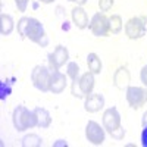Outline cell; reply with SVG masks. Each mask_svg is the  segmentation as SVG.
<instances>
[{
    "instance_id": "10",
    "label": "cell",
    "mask_w": 147,
    "mask_h": 147,
    "mask_svg": "<svg viewBox=\"0 0 147 147\" xmlns=\"http://www.w3.org/2000/svg\"><path fill=\"white\" fill-rule=\"evenodd\" d=\"M65 88H66V75L59 72V69L53 71L50 77V91L53 94H60Z\"/></svg>"
},
{
    "instance_id": "23",
    "label": "cell",
    "mask_w": 147,
    "mask_h": 147,
    "mask_svg": "<svg viewBox=\"0 0 147 147\" xmlns=\"http://www.w3.org/2000/svg\"><path fill=\"white\" fill-rule=\"evenodd\" d=\"M28 2H30V0H15V3H16V6H18V9L21 12H25L27 10Z\"/></svg>"
},
{
    "instance_id": "11",
    "label": "cell",
    "mask_w": 147,
    "mask_h": 147,
    "mask_svg": "<svg viewBox=\"0 0 147 147\" xmlns=\"http://www.w3.org/2000/svg\"><path fill=\"white\" fill-rule=\"evenodd\" d=\"M105 106V99H103V96L100 93H96V94H90L85 97V103H84V107L87 112L90 113H96V112H99L100 109H103Z\"/></svg>"
},
{
    "instance_id": "22",
    "label": "cell",
    "mask_w": 147,
    "mask_h": 147,
    "mask_svg": "<svg viewBox=\"0 0 147 147\" xmlns=\"http://www.w3.org/2000/svg\"><path fill=\"white\" fill-rule=\"evenodd\" d=\"M113 6V0H99V7L102 12H107Z\"/></svg>"
},
{
    "instance_id": "16",
    "label": "cell",
    "mask_w": 147,
    "mask_h": 147,
    "mask_svg": "<svg viewBox=\"0 0 147 147\" xmlns=\"http://www.w3.org/2000/svg\"><path fill=\"white\" fill-rule=\"evenodd\" d=\"M13 28H15L13 19L6 13L0 15V31H2L3 35H9L12 31H13Z\"/></svg>"
},
{
    "instance_id": "1",
    "label": "cell",
    "mask_w": 147,
    "mask_h": 147,
    "mask_svg": "<svg viewBox=\"0 0 147 147\" xmlns=\"http://www.w3.org/2000/svg\"><path fill=\"white\" fill-rule=\"evenodd\" d=\"M18 32L43 47L47 46V43H49L44 27L35 18H28V16L21 18V21L18 22Z\"/></svg>"
},
{
    "instance_id": "24",
    "label": "cell",
    "mask_w": 147,
    "mask_h": 147,
    "mask_svg": "<svg viewBox=\"0 0 147 147\" xmlns=\"http://www.w3.org/2000/svg\"><path fill=\"white\" fill-rule=\"evenodd\" d=\"M140 78H141V82H143L144 85H147V65L143 66L141 74H140Z\"/></svg>"
},
{
    "instance_id": "12",
    "label": "cell",
    "mask_w": 147,
    "mask_h": 147,
    "mask_svg": "<svg viewBox=\"0 0 147 147\" xmlns=\"http://www.w3.org/2000/svg\"><path fill=\"white\" fill-rule=\"evenodd\" d=\"M72 21H74V24H75L77 28H80V30L87 28V25H88V16H87L85 10L81 6H77V7L72 9Z\"/></svg>"
},
{
    "instance_id": "13",
    "label": "cell",
    "mask_w": 147,
    "mask_h": 147,
    "mask_svg": "<svg viewBox=\"0 0 147 147\" xmlns=\"http://www.w3.org/2000/svg\"><path fill=\"white\" fill-rule=\"evenodd\" d=\"M80 88L84 94V97H87L93 93V88H94V74L91 71L85 72L84 75L80 78Z\"/></svg>"
},
{
    "instance_id": "4",
    "label": "cell",
    "mask_w": 147,
    "mask_h": 147,
    "mask_svg": "<svg viewBox=\"0 0 147 147\" xmlns=\"http://www.w3.org/2000/svg\"><path fill=\"white\" fill-rule=\"evenodd\" d=\"M50 77L52 74L46 66H35L32 74H31V80L35 85V88H38L40 91H50Z\"/></svg>"
},
{
    "instance_id": "27",
    "label": "cell",
    "mask_w": 147,
    "mask_h": 147,
    "mask_svg": "<svg viewBox=\"0 0 147 147\" xmlns=\"http://www.w3.org/2000/svg\"><path fill=\"white\" fill-rule=\"evenodd\" d=\"M143 124L144 125H147V112L144 113V116H143Z\"/></svg>"
},
{
    "instance_id": "25",
    "label": "cell",
    "mask_w": 147,
    "mask_h": 147,
    "mask_svg": "<svg viewBox=\"0 0 147 147\" xmlns=\"http://www.w3.org/2000/svg\"><path fill=\"white\" fill-rule=\"evenodd\" d=\"M141 143L144 147H147V125H144V129H143V134H141Z\"/></svg>"
},
{
    "instance_id": "17",
    "label": "cell",
    "mask_w": 147,
    "mask_h": 147,
    "mask_svg": "<svg viewBox=\"0 0 147 147\" xmlns=\"http://www.w3.org/2000/svg\"><path fill=\"white\" fill-rule=\"evenodd\" d=\"M87 65H88V69L94 74V75L102 72V60L96 53H90L87 56Z\"/></svg>"
},
{
    "instance_id": "26",
    "label": "cell",
    "mask_w": 147,
    "mask_h": 147,
    "mask_svg": "<svg viewBox=\"0 0 147 147\" xmlns=\"http://www.w3.org/2000/svg\"><path fill=\"white\" fill-rule=\"evenodd\" d=\"M69 2H77L78 5H84L85 2H87V0H69Z\"/></svg>"
},
{
    "instance_id": "21",
    "label": "cell",
    "mask_w": 147,
    "mask_h": 147,
    "mask_svg": "<svg viewBox=\"0 0 147 147\" xmlns=\"http://www.w3.org/2000/svg\"><path fill=\"white\" fill-rule=\"evenodd\" d=\"M71 91H72V96L74 97H78V99H82L84 94L80 88V80H74L72 81V87H71Z\"/></svg>"
},
{
    "instance_id": "7",
    "label": "cell",
    "mask_w": 147,
    "mask_h": 147,
    "mask_svg": "<svg viewBox=\"0 0 147 147\" xmlns=\"http://www.w3.org/2000/svg\"><path fill=\"white\" fill-rule=\"evenodd\" d=\"M127 102L131 107L140 109L147 103V90L143 87H128L127 88Z\"/></svg>"
},
{
    "instance_id": "18",
    "label": "cell",
    "mask_w": 147,
    "mask_h": 147,
    "mask_svg": "<svg viewBox=\"0 0 147 147\" xmlns=\"http://www.w3.org/2000/svg\"><path fill=\"white\" fill-rule=\"evenodd\" d=\"M109 27H110V32L112 34H118L122 30V19L119 15H112L109 18Z\"/></svg>"
},
{
    "instance_id": "9",
    "label": "cell",
    "mask_w": 147,
    "mask_h": 147,
    "mask_svg": "<svg viewBox=\"0 0 147 147\" xmlns=\"http://www.w3.org/2000/svg\"><path fill=\"white\" fill-rule=\"evenodd\" d=\"M85 136L93 144H102L105 141V129L97 122L90 121L85 127Z\"/></svg>"
},
{
    "instance_id": "8",
    "label": "cell",
    "mask_w": 147,
    "mask_h": 147,
    "mask_svg": "<svg viewBox=\"0 0 147 147\" xmlns=\"http://www.w3.org/2000/svg\"><path fill=\"white\" fill-rule=\"evenodd\" d=\"M69 59V53H68V49L63 47V46H57L53 53L49 55V63H50V68L53 71L62 68Z\"/></svg>"
},
{
    "instance_id": "3",
    "label": "cell",
    "mask_w": 147,
    "mask_h": 147,
    "mask_svg": "<svg viewBox=\"0 0 147 147\" xmlns=\"http://www.w3.org/2000/svg\"><path fill=\"white\" fill-rule=\"evenodd\" d=\"M103 127L116 140H122L125 136V131L121 127V116L115 107L105 110L103 113Z\"/></svg>"
},
{
    "instance_id": "5",
    "label": "cell",
    "mask_w": 147,
    "mask_h": 147,
    "mask_svg": "<svg viewBox=\"0 0 147 147\" xmlns=\"http://www.w3.org/2000/svg\"><path fill=\"white\" fill-rule=\"evenodd\" d=\"M125 34L131 40H137V38L144 37L146 35V18H141V16L131 18L125 24Z\"/></svg>"
},
{
    "instance_id": "20",
    "label": "cell",
    "mask_w": 147,
    "mask_h": 147,
    "mask_svg": "<svg viewBox=\"0 0 147 147\" xmlns=\"http://www.w3.org/2000/svg\"><path fill=\"white\" fill-rule=\"evenodd\" d=\"M78 74H80V68L75 62H71L68 63V69H66V75L74 81V80H78Z\"/></svg>"
},
{
    "instance_id": "29",
    "label": "cell",
    "mask_w": 147,
    "mask_h": 147,
    "mask_svg": "<svg viewBox=\"0 0 147 147\" xmlns=\"http://www.w3.org/2000/svg\"><path fill=\"white\" fill-rule=\"evenodd\" d=\"M43 3H52V2H55V0H41Z\"/></svg>"
},
{
    "instance_id": "2",
    "label": "cell",
    "mask_w": 147,
    "mask_h": 147,
    "mask_svg": "<svg viewBox=\"0 0 147 147\" xmlns=\"http://www.w3.org/2000/svg\"><path fill=\"white\" fill-rule=\"evenodd\" d=\"M12 121H13V127L18 131H25L28 128H34L38 124L35 112L34 110H28L25 106H18L13 110Z\"/></svg>"
},
{
    "instance_id": "14",
    "label": "cell",
    "mask_w": 147,
    "mask_h": 147,
    "mask_svg": "<svg viewBox=\"0 0 147 147\" xmlns=\"http://www.w3.org/2000/svg\"><path fill=\"white\" fill-rule=\"evenodd\" d=\"M113 82L118 88H124L128 85L129 82V72L127 68H119L115 72V77H113Z\"/></svg>"
},
{
    "instance_id": "28",
    "label": "cell",
    "mask_w": 147,
    "mask_h": 147,
    "mask_svg": "<svg viewBox=\"0 0 147 147\" xmlns=\"http://www.w3.org/2000/svg\"><path fill=\"white\" fill-rule=\"evenodd\" d=\"M55 146H66V143H63V141H59V143H55Z\"/></svg>"
},
{
    "instance_id": "15",
    "label": "cell",
    "mask_w": 147,
    "mask_h": 147,
    "mask_svg": "<svg viewBox=\"0 0 147 147\" xmlns=\"http://www.w3.org/2000/svg\"><path fill=\"white\" fill-rule=\"evenodd\" d=\"M34 112H35V115H37V121H38L37 127H40V128L50 127V124H52V116H50V113H49L46 109H43V107H35Z\"/></svg>"
},
{
    "instance_id": "6",
    "label": "cell",
    "mask_w": 147,
    "mask_h": 147,
    "mask_svg": "<svg viewBox=\"0 0 147 147\" xmlns=\"http://www.w3.org/2000/svg\"><path fill=\"white\" fill-rule=\"evenodd\" d=\"M90 31L96 37H106L110 34V27H109V18L105 13H96L91 18L90 22Z\"/></svg>"
},
{
    "instance_id": "19",
    "label": "cell",
    "mask_w": 147,
    "mask_h": 147,
    "mask_svg": "<svg viewBox=\"0 0 147 147\" xmlns=\"http://www.w3.org/2000/svg\"><path fill=\"white\" fill-rule=\"evenodd\" d=\"M43 144V140L37 136V134H30V136L27 137H24L22 140V146H25V147H35V146H41Z\"/></svg>"
}]
</instances>
